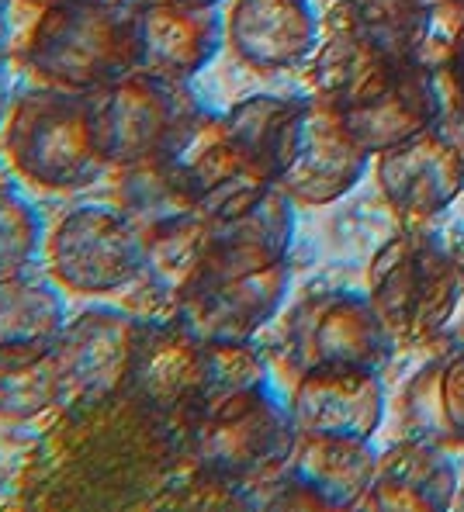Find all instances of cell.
Segmentation results:
<instances>
[{
    "instance_id": "obj_1",
    "label": "cell",
    "mask_w": 464,
    "mask_h": 512,
    "mask_svg": "<svg viewBox=\"0 0 464 512\" xmlns=\"http://www.w3.org/2000/svg\"><path fill=\"white\" fill-rule=\"evenodd\" d=\"M298 426L267 384L212 395L184 426V443L201 474L226 481L243 502L288 471Z\"/></svg>"
},
{
    "instance_id": "obj_2",
    "label": "cell",
    "mask_w": 464,
    "mask_h": 512,
    "mask_svg": "<svg viewBox=\"0 0 464 512\" xmlns=\"http://www.w3.org/2000/svg\"><path fill=\"white\" fill-rule=\"evenodd\" d=\"M4 156L21 180L46 191H80L111 167L97 139L91 94L35 87L4 115Z\"/></svg>"
},
{
    "instance_id": "obj_3",
    "label": "cell",
    "mask_w": 464,
    "mask_h": 512,
    "mask_svg": "<svg viewBox=\"0 0 464 512\" xmlns=\"http://www.w3.org/2000/svg\"><path fill=\"white\" fill-rule=\"evenodd\" d=\"M21 63L49 87L94 94L139 70L136 14L104 0H49Z\"/></svg>"
},
{
    "instance_id": "obj_4",
    "label": "cell",
    "mask_w": 464,
    "mask_h": 512,
    "mask_svg": "<svg viewBox=\"0 0 464 512\" xmlns=\"http://www.w3.org/2000/svg\"><path fill=\"white\" fill-rule=\"evenodd\" d=\"M464 274L444 243L409 225L392 236L368 267V298L395 346L437 336L458 312Z\"/></svg>"
},
{
    "instance_id": "obj_5",
    "label": "cell",
    "mask_w": 464,
    "mask_h": 512,
    "mask_svg": "<svg viewBox=\"0 0 464 512\" xmlns=\"http://www.w3.org/2000/svg\"><path fill=\"white\" fill-rule=\"evenodd\" d=\"M97 139L111 167H136L160 160L198 115V101L184 84L156 73L132 70L91 94Z\"/></svg>"
},
{
    "instance_id": "obj_6",
    "label": "cell",
    "mask_w": 464,
    "mask_h": 512,
    "mask_svg": "<svg viewBox=\"0 0 464 512\" xmlns=\"http://www.w3.org/2000/svg\"><path fill=\"white\" fill-rule=\"evenodd\" d=\"M42 250L52 281L73 295H115L142 277V225L125 208H73Z\"/></svg>"
},
{
    "instance_id": "obj_7",
    "label": "cell",
    "mask_w": 464,
    "mask_h": 512,
    "mask_svg": "<svg viewBox=\"0 0 464 512\" xmlns=\"http://www.w3.org/2000/svg\"><path fill=\"white\" fill-rule=\"evenodd\" d=\"M142 326L146 319L122 308H87L66 322L56 343V364L73 409L104 405L129 391Z\"/></svg>"
},
{
    "instance_id": "obj_8",
    "label": "cell",
    "mask_w": 464,
    "mask_h": 512,
    "mask_svg": "<svg viewBox=\"0 0 464 512\" xmlns=\"http://www.w3.org/2000/svg\"><path fill=\"white\" fill-rule=\"evenodd\" d=\"M371 153L350 135L343 115L319 94L305 97L295 146L278 187L302 208H323L350 194L368 173Z\"/></svg>"
},
{
    "instance_id": "obj_9",
    "label": "cell",
    "mask_w": 464,
    "mask_h": 512,
    "mask_svg": "<svg viewBox=\"0 0 464 512\" xmlns=\"http://www.w3.org/2000/svg\"><path fill=\"white\" fill-rule=\"evenodd\" d=\"M288 343L302 371L316 364L381 371L395 346L371 298L350 295V291H329V295L302 301L291 315Z\"/></svg>"
},
{
    "instance_id": "obj_10",
    "label": "cell",
    "mask_w": 464,
    "mask_h": 512,
    "mask_svg": "<svg viewBox=\"0 0 464 512\" xmlns=\"http://www.w3.org/2000/svg\"><path fill=\"white\" fill-rule=\"evenodd\" d=\"M129 395L156 419L184 429L208 395V343L177 319H146Z\"/></svg>"
},
{
    "instance_id": "obj_11",
    "label": "cell",
    "mask_w": 464,
    "mask_h": 512,
    "mask_svg": "<svg viewBox=\"0 0 464 512\" xmlns=\"http://www.w3.org/2000/svg\"><path fill=\"white\" fill-rule=\"evenodd\" d=\"M374 160L388 208L416 229L447 212L464 191V146L440 128H426Z\"/></svg>"
},
{
    "instance_id": "obj_12",
    "label": "cell",
    "mask_w": 464,
    "mask_h": 512,
    "mask_svg": "<svg viewBox=\"0 0 464 512\" xmlns=\"http://www.w3.org/2000/svg\"><path fill=\"white\" fill-rule=\"evenodd\" d=\"M167 160L205 218H226L257 201L267 187H274L232 146L222 118L208 115V111L194 115V122L181 132Z\"/></svg>"
},
{
    "instance_id": "obj_13",
    "label": "cell",
    "mask_w": 464,
    "mask_h": 512,
    "mask_svg": "<svg viewBox=\"0 0 464 512\" xmlns=\"http://www.w3.org/2000/svg\"><path fill=\"white\" fill-rule=\"evenodd\" d=\"M288 281V260L253 274L205 281L177 301L170 319H177L187 333L205 343L253 340L278 315L288 295Z\"/></svg>"
},
{
    "instance_id": "obj_14",
    "label": "cell",
    "mask_w": 464,
    "mask_h": 512,
    "mask_svg": "<svg viewBox=\"0 0 464 512\" xmlns=\"http://www.w3.org/2000/svg\"><path fill=\"white\" fill-rule=\"evenodd\" d=\"M288 412L298 433L374 440L381 419H385V384L371 367H305L291 388Z\"/></svg>"
},
{
    "instance_id": "obj_15",
    "label": "cell",
    "mask_w": 464,
    "mask_h": 512,
    "mask_svg": "<svg viewBox=\"0 0 464 512\" xmlns=\"http://www.w3.org/2000/svg\"><path fill=\"white\" fill-rule=\"evenodd\" d=\"M291 239H295V201L274 184L239 212L226 218H208L205 277L198 284L284 263Z\"/></svg>"
},
{
    "instance_id": "obj_16",
    "label": "cell",
    "mask_w": 464,
    "mask_h": 512,
    "mask_svg": "<svg viewBox=\"0 0 464 512\" xmlns=\"http://www.w3.org/2000/svg\"><path fill=\"white\" fill-rule=\"evenodd\" d=\"M222 28L232 56L257 73L288 70L319 42L312 0H232Z\"/></svg>"
},
{
    "instance_id": "obj_17",
    "label": "cell",
    "mask_w": 464,
    "mask_h": 512,
    "mask_svg": "<svg viewBox=\"0 0 464 512\" xmlns=\"http://www.w3.org/2000/svg\"><path fill=\"white\" fill-rule=\"evenodd\" d=\"M136 42L139 70L187 84L212 63L219 45L226 42V28L215 7L149 0L136 11Z\"/></svg>"
},
{
    "instance_id": "obj_18",
    "label": "cell",
    "mask_w": 464,
    "mask_h": 512,
    "mask_svg": "<svg viewBox=\"0 0 464 512\" xmlns=\"http://www.w3.org/2000/svg\"><path fill=\"white\" fill-rule=\"evenodd\" d=\"M350 135L368 149L371 156L413 139L437 122V101H433V73L416 63H402L392 77L374 94L357 101L354 108L340 111Z\"/></svg>"
},
{
    "instance_id": "obj_19",
    "label": "cell",
    "mask_w": 464,
    "mask_h": 512,
    "mask_svg": "<svg viewBox=\"0 0 464 512\" xmlns=\"http://www.w3.org/2000/svg\"><path fill=\"white\" fill-rule=\"evenodd\" d=\"M458 468L430 440H406L378 454L371 492L361 509L388 512H440L454 506Z\"/></svg>"
},
{
    "instance_id": "obj_20",
    "label": "cell",
    "mask_w": 464,
    "mask_h": 512,
    "mask_svg": "<svg viewBox=\"0 0 464 512\" xmlns=\"http://www.w3.org/2000/svg\"><path fill=\"white\" fill-rule=\"evenodd\" d=\"M378 454L371 440L357 436H316L298 433L288 474L319 495L326 509H361L371 492Z\"/></svg>"
},
{
    "instance_id": "obj_21",
    "label": "cell",
    "mask_w": 464,
    "mask_h": 512,
    "mask_svg": "<svg viewBox=\"0 0 464 512\" xmlns=\"http://www.w3.org/2000/svg\"><path fill=\"white\" fill-rule=\"evenodd\" d=\"M402 63H409V59L388 56L340 14V25L333 28V35L316 56L312 80H316V94L323 101L333 104L336 111H347L374 94Z\"/></svg>"
},
{
    "instance_id": "obj_22",
    "label": "cell",
    "mask_w": 464,
    "mask_h": 512,
    "mask_svg": "<svg viewBox=\"0 0 464 512\" xmlns=\"http://www.w3.org/2000/svg\"><path fill=\"white\" fill-rule=\"evenodd\" d=\"M305 97L281 94H250L222 115L232 146L243 153L257 173H264L271 184H278L288 153L295 146L298 122H302Z\"/></svg>"
},
{
    "instance_id": "obj_23",
    "label": "cell",
    "mask_w": 464,
    "mask_h": 512,
    "mask_svg": "<svg viewBox=\"0 0 464 512\" xmlns=\"http://www.w3.org/2000/svg\"><path fill=\"white\" fill-rule=\"evenodd\" d=\"M208 256V218L181 215L142 229V277L153 295L170 298L177 305L187 291L198 288L205 277Z\"/></svg>"
},
{
    "instance_id": "obj_24",
    "label": "cell",
    "mask_w": 464,
    "mask_h": 512,
    "mask_svg": "<svg viewBox=\"0 0 464 512\" xmlns=\"http://www.w3.org/2000/svg\"><path fill=\"white\" fill-rule=\"evenodd\" d=\"M63 298L39 277H0V357H35L56 350L66 329Z\"/></svg>"
},
{
    "instance_id": "obj_25",
    "label": "cell",
    "mask_w": 464,
    "mask_h": 512,
    "mask_svg": "<svg viewBox=\"0 0 464 512\" xmlns=\"http://www.w3.org/2000/svg\"><path fill=\"white\" fill-rule=\"evenodd\" d=\"M56 405H66L56 350L35 357H0V419L28 423Z\"/></svg>"
},
{
    "instance_id": "obj_26",
    "label": "cell",
    "mask_w": 464,
    "mask_h": 512,
    "mask_svg": "<svg viewBox=\"0 0 464 512\" xmlns=\"http://www.w3.org/2000/svg\"><path fill=\"white\" fill-rule=\"evenodd\" d=\"M122 173H125L122 177V208L136 218L142 229H149V225H156V222H167V218H181V215L198 212L191 191H187L184 180L177 177V170L170 167L167 156L136 163V167H125Z\"/></svg>"
},
{
    "instance_id": "obj_27",
    "label": "cell",
    "mask_w": 464,
    "mask_h": 512,
    "mask_svg": "<svg viewBox=\"0 0 464 512\" xmlns=\"http://www.w3.org/2000/svg\"><path fill=\"white\" fill-rule=\"evenodd\" d=\"M426 0H343L340 14L395 59H409Z\"/></svg>"
},
{
    "instance_id": "obj_28",
    "label": "cell",
    "mask_w": 464,
    "mask_h": 512,
    "mask_svg": "<svg viewBox=\"0 0 464 512\" xmlns=\"http://www.w3.org/2000/svg\"><path fill=\"white\" fill-rule=\"evenodd\" d=\"M464 49V0H426L409 45V63L444 70Z\"/></svg>"
},
{
    "instance_id": "obj_29",
    "label": "cell",
    "mask_w": 464,
    "mask_h": 512,
    "mask_svg": "<svg viewBox=\"0 0 464 512\" xmlns=\"http://www.w3.org/2000/svg\"><path fill=\"white\" fill-rule=\"evenodd\" d=\"M42 246L39 212L14 187H0V277L28 270Z\"/></svg>"
},
{
    "instance_id": "obj_30",
    "label": "cell",
    "mask_w": 464,
    "mask_h": 512,
    "mask_svg": "<svg viewBox=\"0 0 464 512\" xmlns=\"http://www.w3.org/2000/svg\"><path fill=\"white\" fill-rule=\"evenodd\" d=\"M267 384V364L264 353L250 340L236 343H208V395H226V391L253 388Z\"/></svg>"
},
{
    "instance_id": "obj_31",
    "label": "cell",
    "mask_w": 464,
    "mask_h": 512,
    "mask_svg": "<svg viewBox=\"0 0 464 512\" xmlns=\"http://www.w3.org/2000/svg\"><path fill=\"white\" fill-rule=\"evenodd\" d=\"M430 384V416L433 429L451 436L454 443H464V346L454 350L444 364L426 367Z\"/></svg>"
},
{
    "instance_id": "obj_32",
    "label": "cell",
    "mask_w": 464,
    "mask_h": 512,
    "mask_svg": "<svg viewBox=\"0 0 464 512\" xmlns=\"http://www.w3.org/2000/svg\"><path fill=\"white\" fill-rule=\"evenodd\" d=\"M4 63L7 59L0 56V122H4V115H7V70H4Z\"/></svg>"
},
{
    "instance_id": "obj_33",
    "label": "cell",
    "mask_w": 464,
    "mask_h": 512,
    "mask_svg": "<svg viewBox=\"0 0 464 512\" xmlns=\"http://www.w3.org/2000/svg\"><path fill=\"white\" fill-rule=\"evenodd\" d=\"M177 4H191V7H215V4H222V0H177Z\"/></svg>"
}]
</instances>
